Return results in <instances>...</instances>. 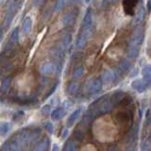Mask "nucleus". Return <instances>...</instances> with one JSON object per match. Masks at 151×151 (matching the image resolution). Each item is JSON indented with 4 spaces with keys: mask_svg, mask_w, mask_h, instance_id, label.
I'll list each match as a JSON object with an SVG mask.
<instances>
[{
    "mask_svg": "<svg viewBox=\"0 0 151 151\" xmlns=\"http://www.w3.org/2000/svg\"><path fill=\"white\" fill-rule=\"evenodd\" d=\"M82 151H97L96 148L92 145H87L82 148Z\"/></svg>",
    "mask_w": 151,
    "mask_h": 151,
    "instance_id": "cd10ccee",
    "label": "nucleus"
},
{
    "mask_svg": "<svg viewBox=\"0 0 151 151\" xmlns=\"http://www.w3.org/2000/svg\"><path fill=\"white\" fill-rule=\"evenodd\" d=\"M147 86H148V85L146 84V83L145 82V80H144V79H142V78L135 79V80H133V81H132V83H131V87H132V89L135 90V91H137V92H139V93L144 92Z\"/></svg>",
    "mask_w": 151,
    "mask_h": 151,
    "instance_id": "20e7f679",
    "label": "nucleus"
},
{
    "mask_svg": "<svg viewBox=\"0 0 151 151\" xmlns=\"http://www.w3.org/2000/svg\"><path fill=\"white\" fill-rule=\"evenodd\" d=\"M144 39V32L141 28H137V29L133 32L130 42H129V48L130 49H136L139 50L140 46L143 42Z\"/></svg>",
    "mask_w": 151,
    "mask_h": 151,
    "instance_id": "f257e3e1",
    "label": "nucleus"
},
{
    "mask_svg": "<svg viewBox=\"0 0 151 151\" xmlns=\"http://www.w3.org/2000/svg\"><path fill=\"white\" fill-rule=\"evenodd\" d=\"M83 74H84V68L82 67V66H79V67L76 68V70L74 71L73 78H79Z\"/></svg>",
    "mask_w": 151,
    "mask_h": 151,
    "instance_id": "aec40b11",
    "label": "nucleus"
},
{
    "mask_svg": "<svg viewBox=\"0 0 151 151\" xmlns=\"http://www.w3.org/2000/svg\"><path fill=\"white\" fill-rule=\"evenodd\" d=\"M87 39H88V38L85 35H83V34H81L78 38V40H77V47H78V49H82L83 47L86 45Z\"/></svg>",
    "mask_w": 151,
    "mask_h": 151,
    "instance_id": "a211bd4d",
    "label": "nucleus"
},
{
    "mask_svg": "<svg viewBox=\"0 0 151 151\" xmlns=\"http://www.w3.org/2000/svg\"><path fill=\"white\" fill-rule=\"evenodd\" d=\"M148 122H149V124H151V116L149 117V119H148Z\"/></svg>",
    "mask_w": 151,
    "mask_h": 151,
    "instance_id": "f704fd0d",
    "label": "nucleus"
},
{
    "mask_svg": "<svg viewBox=\"0 0 151 151\" xmlns=\"http://www.w3.org/2000/svg\"><path fill=\"white\" fill-rule=\"evenodd\" d=\"M42 111L45 113V114H46V113H49L50 112V106L48 105H45L42 108Z\"/></svg>",
    "mask_w": 151,
    "mask_h": 151,
    "instance_id": "c756f323",
    "label": "nucleus"
},
{
    "mask_svg": "<svg viewBox=\"0 0 151 151\" xmlns=\"http://www.w3.org/2000/svg\"><path fill=\"white\" fill-rule=\"evenodd\" d=\"M74 20H75V16L72 13H66L61 18V24H63V26L66 27L71 25L74 22Z\"/></svg>",
    "mask_w": 151,
    "mask_h": 151,
    "instance_id": "dca6fc26",
    "label": "nucleus"
},
{
    "mask_svg": "<svg viewBox=\"0 0 151 151\" xmlns=\"http://www.w3.org/2000/svg\"><path fill=\"white\" fill-rule=\"evenodd\" d=\"M31 27H32V20H31V18L27 17L25 20H24L23 26H22V30H23L24 34H27V33L30 31Z\"/></svg>",
    "mask_w": 151,
    "mask_h": 151,
    "instance_id": "4468645a",
    "label": "nucleus"
},
{
    "mask_svg": "<svg viewBox=\"0 0 151 151\" xmlns=\"http://www.w3.org/2000/svg\"><path fill=\"white\" fill-rule=\"evenodd\" d=\"M64 114H65V110H64L63 108L57 109V110H55L53 112H52L51 118H52V120L58 121V120H60L61 118L64 116Z\"/></svg>",
    "mask_w": 151,
    "mask_h": 151,
    "instance_id": "ddd939ff",
    "label": "nucleus"
},
{
    "mask_svg": "<svg viewBox=\"0 0 151 151\" xmlns=\"http://www.w3.org/2000/svg\"><path fill=\"white\" fill-rule=\"evenodd\" d=\"M12 14H13L12 12H9L8 14H7V16H6V21H5V25H6L7 27L9 26V24H11V22H12V17H13Z\"/></svg>",
    "mask_w": 151,
    "mask_h": 151,
    "instance_id": "393cba45",
    "label": "nucleus"
},
{
    "mask_svg": "<svg viewBox=\"0 0 151 151\" xmlns=\"http://www.w3.org/2000/svg\"><path fill=\"white\" fill-rule=\"evenodd\" d=\"M113 81H114V75L111 71H106L103 75V83L106 86H111Z\"/></svg>",
    "mask_w": 151,
    "mask_h": 151,
    "instance_id": "9d476101",
    "label": "nucleus"
},
{
    "mask_svg": "<svg viewBox=\"0 0 151 151\" xmlns=\"http://www.w3.org/2000/svg\"><path fill=\"white\" fill-rule=\"evenodd\" d=\"M102 88V83L101 81L99 79H94L93 80V81L89 84V86H88V91L90 93H96L98 91H100V89Z\"/></svg>",
    "mask_w": 151,
    "mask_h": 151,
    "instance_id": "6e6552de",
    "label": "nucleus"
},
{
    "mask_svg": "<svg viewBox=\"0 0 151 151\" xmlns=\"http://www.w3.org/2000/svg\"><path fill=\"white\" fill-rule=\"evenodd\" d=\"M18 39H19V36H18V29L16 28V29H14L11 35V40L12 42H13V44H15V42H18Z\"/></svg>",
    "mask_w": 151,
    "mask_h": 151,
    "instance_id": "b1692460",
    "label": "nucleus"
},
{
    "mask_svg": "<svg viewBox=\"0 0 151 151\" xmlns=\"http://www.w3.org/2000/svg\"><path fill=\"white\" fill-rule=\"evenodd\" d=\"M45 127L47 131L50 132V133H52V132H53L54 127H53V125H52L51 122H46L45 124Z\"/></svg>",
    "mask_w": 151,
    "mask_h": 151,
    "instance_id": "a878e982",
    "label": "nucleus"
},
{
    "mask_svg": "<svg viewBox=\"0 0 151 151\" xmlns=\"http://www.w3.org/2000/svg\"><path fill=\"white\" fill-rule=\"evenodd\" d=\"M145 9L144 8H142L140 9L138 12L136 13V15L133 19V24L134 25H138V24L142 23L144 20V18H145Z\"/></svg>",
    "mask_w": 151,
    "mask_h": 151,
    "instance_id": "2eb2a0df",
    "label": "nucleus"
},
{
    "mask_svg": "<svg viewBox=\"0 0 151 151\" xmlns=\"http://www.w3.org/2000/svg\"><path fill=\"white\" fill-rule=\"evenodd\" d=\"M92 27H93V12H92L91 9H89V11L86 12V14H85V16H84L82 34L88 38L90 35H91Z\"/></svg>",
    "mask_w": 151,
    "mask_h": 151,
    "instance_id": "f03ea898",
    "label": "nucleus"
},
{
    "mask_svg": "<svg viewBox=\"0 0 151 151\" xmlns=\"http://www.w3.org/2000/svg\"><path fill=\"white\" fill-rule=\"evenodd\" d=\"M12 129V126L8 122H1V124H0V134L2 136L6 135L8 132L11 130Z\"/></svg>",
    "mask_w": 151,
    "mask_h": 151,
    "instance_id": "f3484780",
    "label": "nucleus"
},
{
    "mask_svg": "<svg viewBox=\"0 0 151 151\" xmlns=\"http://www.w3.org/2000/svg\"><path fill=\"white\" fill-rule=\"evenodd\" d=\"M63 4H64L63 1H58V2H57L56 5H55V11H56V12H58L59 9H60L61 8H63Z\"/></svg>",
    "mask_w": 151,
    "mask_h": 151,
    "instance_id": "c85d7f7f",
    "label": "nucleus"
},
{
    "mask_svg": "<svg viewBox=\"0 0 151 151\" xmlns=\"http://www.w3.org/2000/svg\"><path fill=\"white\" fill-rule=\"evenodd\" d=\"M71 105H72V103H71L70 101H65V102L63 103V108L66 111L67 109H69V108L71 107Z\"/></svg>",
    "mask_w": 151,
    "mask_h": 151,
    "instance_id": "473e14b6",
    "label": "nucleus"
},
{
    "mask_svg": "<svg viewBox=\"0 0 151 151\" xmlns=\"http://www.w3.org/2000/svg\"><path fill=\"white\" fill-rule=\"evenodd\" d=\"M143 76H144V80L146 84L151 83V64L145 65L143 68Z\"/></svg>",
    "mask_w": 151,
    "mask_h": 151,
    "instance_id": "9b49d317",
    "label": "nucleus"
},
{
    "mask_svg": "<svg viewBox=\"0 0 151 151\" xmlns=\"http://www.w3.org/2000/svg\"><path fill=\"white\" fill-rule=\"evenodd\" d=\"M63 151H77V145L73 142H69V143L65 145Z\"/></svg>",
    "mask_w": 151,
    "mask_h": 151,
    "instance_id": "412c9836",
    "label": "nucleus"
},
{
    "mask_svg": "<svg viewBox=\"0 0 151 151\" xmlns=\"http://www.w3.org/2000/svg\"><path fill=\"white\" fill-rule=\"evenodd\" d=\"M81 112H82V110L81 108H78L77 109L76 111H74L71 114L69 115L68 119H67V126L68 127H72L76 122H77L79 117L81 116Z\"/></svg>",
    "mask_w": 151,
    "mask_h": 151,
    "instance_id": "39448f33",
    "label": "nucleus"
},
{
    "mask_svg": "<svg viewBox=\"0 0 151 151\" xmlns=\"http://www.w3.org/2000/svg\"><path fill=\"white\" fill-rule=\"evenodd\" d=\"M78 83H71V84L69 85V87H68V91H69V93H73V92H75L76 90L78 89Z\"/></svg>",
    "mask_w": 151,
    "mask_h": 151,
    "instance_id": "bb28decb",
    "label": "nucleus"
},
{
    "mask_svg": "<svg viewBox=\"0 0 151 151\" xmlns=\"http://www.w3.org/2000/svg\"><path fill=\"white\" fill-rule=\"evenodd\" d=\"M9 84H11V79L9 78H6L4 79L2 81V84H1V90L2 92H7L9 88Z\"/></svg>",
    "mask_w": 151,
    "mask_h": 151,
    "instance_id": "4be33fe9",
    "label": "nucleus"
},
{
    "mask_svg": "<svg viewBox=\"0 0 151 151\" xmlns=\"http://www.w3.org/2000/svg\"><path fill=\"white\" fill-rule=\"evenodd\" d=\"M48 145H49V140L47 138H45L32 149V151H46L47 148H48Z\"/></svg>",
    "mask_w": 151,
    "mask_h": 151,
    "instance_id": "f8f14e48",
    "label": "nucleus"
},
{
    "mask_svg": "<svg viewBox=\"0 0 151 151\" xmlns=\"http://www.w3.org/2000/svg\"><path fill=\"white\" fill-rule=\"evenodd\" d=\"M52 151H60L59 145H53V148H52Z\"/></svg>",
    "mask_w": 151,
    "mask_h": 151,
    "instance_id": "72a5a7b5",
    "label": "nucleus"
},
{
    "mask_svg": "<svg viewBox=\"0 0 151 151\" xmlns=\"http://www.w3.org/2000/svg\"><path fill=\"white\" fill-rule=\"evenodd\" d=\"M124 98H125L124 92L116 91V92H114L111 94V96L110 98V101H111V103L112 104V105L114 106V105H117V104H119Z\"/></svg>",
    "mask_w": 151,
    "mask_h": 151,
    "instance_id": "423d86ee",
    "label": "nucleus"
},
{
    "mask_svg": "<svg viewBox=\"0 0 151 151\" xmlns=\"http://www.w3.org/2000/svg\"><path fill=\"white\" fill-rule=\"evenodd\" d=\"M1 151H21V146L19 145L16 142L12 140L11 142L5 144L2 146Z\"/></svg>",
    "mask_w": 151,
    "mask_h": 151,
    "instance_id": "0eeeda50",
    "label": "nucleus"
},
{
    "mask_svg": "<svg viewBox=\"0 0 151 151\" xmlns=\"http://www.w3.org/2000/svg\"><path fill=\"white\" fill-rule=\"evenodd\" d=\"M142 151H151V142L146 140L142 145Z\"/></svg>",
    "mask_w": 151,
    "mask_h": 151,
    "instance_id": "5701e85b",
    "label": "nucleus"
},
{
    "mask_svg": "<svg viewBox=\"0 0 151 151\" xmlns=\"http://www.w3.org/2000/svg\"><path fill=\"white\" fill-rule=\"evenodd\" d=\"M131 67V63H130V60H123L121 64L119 65V70H120V72L121 73H125L127 72V70H129V68Z\"/></svg>",
    "mask_w": 151,
    "mask_h": 151,
    "instance_id": "6ab92c4d",
    "label": "nucleus"
},
{
    "mask_svg": "<svg viewBox=\"0 0 151 151\" xmlns=\"http://www.w3.org/2000/svg\"><path fill=\"white\" fill-rule=\"evenodd\" d=\"M24 115V112L23 111H18V112H16L15 114H14V120H18L19 118H21L22 116Z\"/></svg>",
    "mask_w": 151,
    "mask_h": 151,
    "instance_id": "2f4dec72",
    "label": "nucleus"
},
{
    "mask_svg": "<svg viewBox=\"0 0 151 151\" xmlns=\"http://www.w3.org/2000/svg\"><path fill=\"white\" fill-rule=\"evenodd\" d=\"M68 134H69V129H64L63 130V133H61V138H63V139H65L66 137L68 136Z\"/></svg>",
    "mask_w": 151,
    "mask_h": 151,
    "instance_id": "7c9ffc66",
    "label": "nucleus"
},
{
    "mask_svg": "<svg viewBox=\"0 0 151 151\" xmlns=\"http://www.w3.org/2000/svg\"><path fill=\"white\" fill-rule=\"evenodd\" d=\"M124 5V9L125 12L129 15H133L134 14V7L137 5V2L135 1H125L123 3Z\"/></svg>",
    "mask_w": 151,
    "mask_h": 151,
    "instance_id": "1a4fd4ad",
    "label": "nucleus"
},
{
    "mask_svg": "<svg viewBox=\"0 0 151 151\" xmlns=\"http://www.w3.org/2000/svg\"><path fill=\"white\" fill-rule=\"evenodd\" d=\"M57 71V65L53 63H45L41 66V73L42 75H51Z\"/></svg>",
    "mask_w": 151,
    "mask_h": 151,
    "instance_id": "7ed1b4c3",
    "label": "nucleus"
}]
</instances>
